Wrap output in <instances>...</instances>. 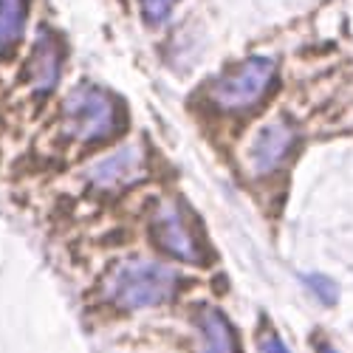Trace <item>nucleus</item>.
<instances>
[{
  "mask_svg": "<svg viewBox=\"0 0 353 353\" xmlns=\"http://www.w3.org/2000/svg\"><path fill=\"white\" fill-rule=\"evenodd\" d=\"M175 272L164 263L153 260H128L119 263L105 280L108 300L119 308L139 311L159 303H167L175 294Z\"/></svg>",
  "mask_w": 353,
  "mask_h": 353,
  "instance_id": "f257e3e1",
  "label": "nucleus"
},
{
  "mask_svg": "<svg viewBox=\"0 0 353 353\" xmlns=\"http://www.w3.org/2000/svg\"><path fill=\"white\" fill-rule=\"evenodd\" d=\"M122 128V110L116 99L99 88H77L63 102V133L74 141H105Z\"/></svg>",
  "mask_w": 353,
  "mask_h": 353,
  "instance_id": "f03ea898",
  "label": "nucleus"
},
{
  "mask_svg": "<svg viewBox=\"0 0 353 353\" xmlns=\"http://www.w3.org/2000/svg\"><path fill=\"white\" fill-rule=\"evenodd\" d=\"M274 79H277L274 60H269V57H249V60L234 65L229 74H223L212 85L210 99L221 110L243 113L263 102V97L272 91Z\"/></svg>",
  "mask_w": 353,
  "mask_h": 353,
  "instance_id": "7ed1b4c3",
  "label": "nucleus"
},
{
  "mask_svg": "<svg viewBox=\"0 0 353 353\" xmlns=\"http://www.w3.org/2000/svg\"><path fill=\"white\" fill-rule=\"evenodd\" d=\"M144 172H147V167H144L141 147H122L119 153L97 161L88 170V181L102 192H116V190L130 187L139 179H144Z\"/></svg>",
  "mask_w": 353,
  "mask_h": 353,
  "instance_id": "20e7f679",
  "label": "nucleus"
},
{
  "mask_svg": "<svg viewBox=\"0 0 353 353\" xmlns=\"http://www.w3.org/2000/svg\"><path fill=\"white\" fill-rule=\"evenodd\" d=\"M153 238H156V243L164 252L181 257L187 263L201 260L198 238L192 234L184 212L175 207V203H164V207L156 212V218H153Z\"/></svg>",
  "mask_w": 353,
  "mask_h": 353,
  "instance_id": "39448f33",
  "label": "nucleus"
},
{
  "mask_svg": "<svg viewBox=\"0 0 353 353\" xmlns=\"http://www.w3.org/2000/svg\"><path fill=\"white\" fill-rule=\"evenodd\" d=\"M294 141H297V133H294L291 125L285 122H272L260 130V136L254 139L252 150H249V164L254 167V172H272L277 170L288 153Z\"/></svg>",
  "mask_w": 353,
  "mask_h": 353,
  "instance_id": "423d86ee",
  "label": "nucleus"
},
{
  "mask_svg": "<svg viewBox=\"0 0 353 353\" xmlns=\"http://www.w3.org/2000/svg\"><path fill=\"white\" fill-rule=\"evenodd\" d=\"M26 68H28V82H32L37 94L54 91L57 77H60V48H57V40L51 34H40Z\"/></svg>",
  "mask_w": 353,
  "mask_h": 353,
  "instance_id": "0eeeda50",
  "label": "nucleus"
},
{
  "mask_svg": "<svg viewBox=\"0 0 353 353\" xmlns=\"http://www.w3.org/2000/svg\"><path fill=\"white\" fill-rule=\"evenodd\" d=\"M28 0H0V54H12L23 40Z\"/></svg>",
  "mask_w": 353,
  "mask_h": 353,
  "instance_id": "6e6552de",
  "label": "nucleus"
},
{
  "mask_svg": "<svg viewBox=\"0 0 353 353\" xmlns=\"http://www.w3.org/2000/svg\"><path fill=\"white\" fill-rule=\"evenodd\" d=\"M201 325H203V353H238V342H234V334L221 311L207 308L201 314Z\"/></svg>",
  "mask_w": 353,
  "mask_h": 353,
  "instance_id": "1a4fd4ad",
  "label": "nucleus"
},
{
  "mask_svg": "<svg viewBox=\"0 0 353 353\" xmlns=\"http://www.w3.org/2000/svg\"><path fill=\"white\" fill-rule=\"evenodd\" d=\"M179 3V0H141V12H144V20L147 23H161L172 6Z\"/></svg>",
  "mask_w": 353,
  "mask_h": 353,
  "instance_id": "9d476101",
  "label": "nucleus"
},
{
  "mask_svg": "<svg viewBox=\"0 0 353 353\" xmlns=\"http://www.w3.org/2000/svg\"><path fill=\"white\" fill-rule=\"evenodd\" d=\"M305 283L319 294L322 297V303H336V297H339V291H336V285L328 280V277H319V274H311V277H305Z\"/></svg>",
  "mask_w": 353,
  "mask_h": 353,
  "instance_id": "9b49d317",
  "label": "nucleus"
},
{
  "mask_svg": "<svg viewBox=\"0 0 353 353\" xmlns=\"http://www.w3.org/2000/svg\"><path fill=\"white\" fill-rule=\"evenodd\" d=\"M260 353H288V347L277 334H266L260 339Z\"/></svg>",
  "mask_w": 353,
  "mask_h": 353,
  "instance_id": "f8f14e48",
  "label": "nucleus"
},
{
  "mask_svg": "<svg viewBox=\"0 0 353 353\" xmlns=\"http://www.w3.org/2000/svg\"><path fill=\"white\" fill-rule=\"evenodd\" d=\"M319 353H336L331 345H319Z\"/></svg>",
  "mask_w": 353,
  "mask_h": 353,
  "instance_id": "ddd939ff",
  "label": "nucleus"
}]
</instances>
